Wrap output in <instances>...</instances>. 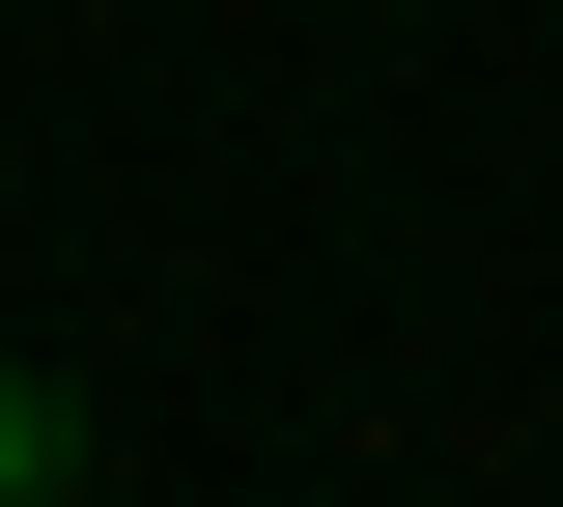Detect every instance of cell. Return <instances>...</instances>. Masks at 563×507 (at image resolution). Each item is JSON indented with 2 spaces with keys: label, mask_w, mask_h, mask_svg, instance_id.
Returning a JSON list of instances; mask_svg holds the SVG:
<instances>
[{
  "label": "cell",
  "mask_w": 563,
  "mask_h": 507,
  "mask_svg": "<svg viewBox=\"0 0 563 507\" xmlns=\"http://www.w3.org/2000/svg\"><path fill=\"white\" fill-rule=\"evenodd\" d=\"M85 480V395H57V366H0V507H57Z\"/></svg>",
  "instance_id": "cell-1"
}]
</instances>
